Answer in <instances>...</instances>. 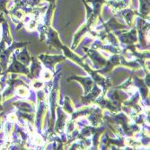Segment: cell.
<instances>
[{
    "mask_svg": "<svg viewBox=\"0 0 150 150\" xmlns=\"http://www.w3.org/2000/svg\"><path fill=\"white\" fill-rule=\"evenodd\" d=\"M54 85L53 88L50 94V113H51V120H50V131H53L54 124H55V114H56V109L58 107L57 105V100H58V94H59V81L60 78V69L58 70V72L54 73Z\"/></svg>",
    "mask_w": 150,
    "mask_h": 150,
    "instance_id": "1",
    "label": "cell"
},
{
    "mask_svg": "<svg viewBox=\"0 0 150 150\" xmlns=\"http://www.w3.org/2000/svg\"><path fill=\"white\" fill-rule=\"evenodd\" d=\"M29 42H13L11 45H9L8 48H6L1 54H0V69L3 71V75H5V71L6 70L8 64H9V59L12 55V53L15 51L16 49H21L24 46H27Z\"/></svg>",
    "mask_w": 150,
    "mask_h": 150,
    "instance_id": "2",
    "label": "cell"
},
{
    "mask_svg": "<svg viewBox=\"0 0 150 150\" xmlns=\"http://www.w3.org/2000/svg\"><path fill=\"white\" fill-rule=\"evenodd\" d=\"M37 100H38V111L36 112L35 118V125L39 132L42 131V122L43 115L47 110V103L45 102V93L43 91H39L37 93Z\"/></svg>",
    "mask_w": 150,
    "mask_h": 150,
    "instance_id": "3",
    "label": "cell"
},
{
    "mask_svg": "<svg viewBox=\"0 0 150 150\" xmlns=\"http://www.w3.org/2000/svg\"><path fill=\"white\" fill-rule=\"evenodd\" d=\"M38 59L42 61V63L46 67L47 69L51 71H55L56 64L66 60V57L64 55H47V54H40Z\"/></svg>",
    "mask_w": 150,
    "mask_h": 150,
    "instance_id": "4",
    "label": "cell"
},
{
    "mask_svg": "<svg viewBox=\"0 0 150 150\" xmlns=\"http://www.w3.org/2000/svg\"><path fill=\"white\" fill-rule=\"evenodd\" d=\"M8 73H17V74H23L27 75L30 78V69L27 67V66H24L21 62H19L16 58L15 53H12V62L7 67L6 70L5 71V75H7Z\"/></svg>",
    "mask_w": 150,
    "mask_h": 150,
    "instance_id": "5",
    "label": "cell"
},
{
    "mask_svg": "<svg viewBox=\"0 0 150 150\" xmlns=\"http://www.w3.org/2000/svg\"><path fill=\"white\" fill-rule=\"evenodd\" d=\"M84 50H86V54L88 55V57L91 59V60L93 63V67L95 69H101L102 67H104V65L107 62V59L98 52V50H96V49H87V48H84Z\"/></svg>",
    "mask_w": 150,
    "mask_h": 150,
    "instance_id": "6",
    "label": "cell"
},
{
    "mask_svg": "<svg viewBox=\"0 0 150 150\" xmlns=\"http://www.w3.org/2000/svg\"><path fill=\"white\" fill-rule=\"evenodd\" d=\"M101 93H102L101 88L98 86V85L94 83L91 91L88 93L84 94L83 96H81V103L84 104L85 106H88V105L93 103L94 101L99 97V95Z\"/></svg>",
    "mask_w": 150,
    "mask_h": 150,
    "instance_id": "7",
    "label": "cell"
},
{
    "mask_svg": "<svg viewBox=\"0 0 150 150\" xmlns=\"http://www.w3.org/2000/svg\"><path fill=\"white\" fill-rule=\"evenodd\" d=\"M45 37H47V44L50 47L61 50V47L63 44L59 38V34L57 31H55L54 29H52L50 26H49L45 32Z\"/></svg>",
    "mask_w": 150,
    "mask_h": 150,
    "instance_id": "8",
    "label": "cell"
},
{
    "mask_svg": "<svg viewBox=\"0 0 150 150\" xmlns=\"http://www.w3.org/2000/svg\"><path fill=\"white\" fill-rule=\"evenodd\" d=\"M67 81H72V80H76L78 81L79 83L82 85L84 88V94L88 93L91 89L93 88V85H94V82L92 79V77H87V76H71L70 77H69L67 79Z\"/></svg>",
    "mask_w": 150,
    "mask_h": 150,
    "instance_id": "9",
    "label": "cell"
},
{
    "mask_svg": "<svg viewBox=\"0 0 150 150\" xmlns=\"http://www.w3.org/2000/svg\"><path fill=\"white\" fill-rule=\"evenodd\" d=\"M119 40L122 43L127 45H132L138 42V32L136 28L131 29L129 32L122 33L119 34Z\"/></svg>",
    "mask_w": 150,
    "mask_h": 150,
    "instance_id": "10",
    "label": "cell"
},
{
    "mask_svg": "<svg viewBox=\"0 0 150 150\" xmlns=\"http://www.w3.org/2000/svg\"><path fill=\"white\" fill-rule=\"evenodd\" d=\"M147 30H149V23H147L145 21V19L139 18V20H138V31L137 32H139V34L140 44L144 48L147 47L146 40V38H145V36L146 35Z\"/></svg>",
    "mask_w": 150,
    "mask_h": 150,
    "instance_id": "11",
    "label": "cell"
},
{
    "mask_svg": "<svg viewBox=\"0 0 150 150\" xmlns=\"http://www.w3.org/2000/svg\"><path fill=\"white\" fill-rule=\"evenodd\" d=\"M56 112L58 114V120H56V123L54 124L53 131L56 133H60L64 130L65 124H66V120L67 118V114L64 112V110H62L61 107H57Z\"/></svg>",
    "mask_w": 150,
    "mask_h": 150,
    "instance_id": "12",
    "label": "cell"
},
{
    "mask_svg": "<svg viewBox=\"0 0 150 150\" xmlns=\"http://www.w3.org/2000/svg\"><path fill=\"white\" fill-rule=\"evenodd\" d=\"M16 55V59L21 62L22 64H23L24 66H27L28 67L30 64H31V61H32V56L30 55L29 53V50L27 49L26 46L23 47V50L19 51V49H16L13 51Z\"/></svg>",
    "mask_w": 150,
    "mask_h": 150,
    "instance_id": "13",
    "label": "cell"
},
{
    "mask_svg": "<svg viewBox=\"0 0 150 150\" xmlns=\"http://www.w3.org/2000/svg\"><path fill=\"white\" fill-rule=\"evenodd\" d=\"M120 62H121V56L118 55V54H114V55L109 59L107 60L106 64L104 65L103 67H102L101 69H97V72L100 74H105V73H108L109 71H111L114 67L118 66V65H120Z\"/></svg>",
    "mask_w": 150,
    "mask_h": 150,
    "instance_id": "14",
    "label": "cell"
},
{
    "mask_svg": "<svg viewBox=\"0 0 150 150\" xmlns=\"http://www.w3.org/2000/svg\"><path fill=\"white\" fill-rule=\"evenodd\" d=\"M87 119L92 126L97 127L103 121V109L93 108V111L87 115Z\"/></svg>",
    "mask_w": 150,
    "mask_h": 150,
    "instance_id": "15",
    "label": "cell"
},
{
    "mask_svg": "<svg viewBox=\"0 0 150 150\" xmlns=\"http://www.w3.org/2000/svg\"><path fill=\"white\" fill-rule=\"evenodd\" d=\"M32 67L30 69V78L31 79H38L42 71V67L40 62L35 58L32 57Z\"/></svg>",
    "mask_w": 150,
    "mask_h": 150,
    "instance_id": "16",
    "label": "cell"
},
{
    "mask_svg": "<svg viewBox=\"0 0 150 150\" xmlns=\"http://www.w3.org/2000/svg\"><path fill=\"white\" fill-rule=\"evenodd\" d=\"M61 50L64 51V56L67 59H71L72 61L76 62L77 65H79L81 67H84L85 66V63L83 62V59L80 58L79 56H77L76 54H75L69 48H67V46L65 45H62L61 47Z\"/></svg>",
    "mask_w": 150,
    "mask_h": 150,
    "instance_id": "17",
    "label": "cell"
},
{
    "mask_svg": "<svg viewBox=\"0 0 150 150\" xmlns=\"http://www.w3.org/2000/svg\"><path fill=\"white\" fill-rule=\"evenodd\" d=\"M13 105L17 108V110L20 112H33L35 113V107L33 104L28 103V102H24V101H17L13 103Z\"/></svg>",
    "mask_w": 150,
    "mask_h": 150,
    "instance_id": "18",
    "label": "cell"
},
{
    "mask_svg": "<svg viewBox=\"0 0 150 150\" xmlns=\"http://www.w3.org/2000/svg\"><path fill=\"white\" fill-rule=\"evenodd\" d=\"M133 76V75H132ZM133 79H134V84L136 86H138L139 89V93H141L142 95V99L143 100H146L147 98V94H148V86L144 83V81L140 78H139L138 76H133Z\"/></svg>",
    "mask_w": 150,
    "mask_h": 150,
    "instance_id": "19",
    "label": "cell"
},
{
    "mask_svg": "<svg viewBox=\"0 0 150 150\" xmlns=\"http://www.w3.org/2000/svg\"><path fill=\"white\" fill-rule=\"evenodd\" d=\"M139 2H140V6H139L140 16L143 19H146V17L149 13V0H139Z\"/></svg>",
    "mask_w": 150,
    "mask_h": 150,
    "instance_id": "20",
    "label": "cell"
},
{
    "mask_svg": "<svg viewBox=\"0 0 150 150\" xmlns=\"http://www.w3.org/2000/svg\"><path fill=\"white\" fill-rule=\"evenodd\" d=\"M63 110L69 114H72L75 112V106L71 101V99L67 96H65L64 102H63Z\"/></svg>",
    "mask_w": 150,
    "mask_h": 150,
    "instance_id": "21",
    "label": "cell"
},
{
    "mask_svg": "<svg viewBox=\"0 0 150 150\" xmlns=\"http://www.w3.org/2000/svg\"><path fill=\"white\" fill-rule=\"evenodd\" d=\"M121 13H122V16H123V17L125 18L128 26L130 27L131 24H132L133 17H134V16H135L137 13H136L135 11H133V10H131V9H126V10H124V11H122Z\"/></svg>",
    "mask_w": 150,
    "mask_h": 150,
    "instance_id": "22",
    "label": "cell"
},
{
    "mask_svg": "<svg viewBox=\"0 0 150 150\" xmlns=\"http://www.w3.org/2000/svg\"><path fill=\"white\" fill-rule=\"evenodd\" d=\"M32 86L34 90H40L42 88H43L44 84L42 81H40L38 79H33V82L32 84Z\"/></svg>",
    "mask_w": 150,
    "mask_h": 150,
    "instance_id": "23",
    "label": "cell"
},
{
    "mask_svg": "<svg viewBox=\"0 0 150 150\" xmlns=\"http://www.w3.org/2000/svg\"><path fill=\"white\" fill-rule=\"evenodd\" d=\"M7 3H8V0H0V13H8L7 8H6Z\"/></svg>",
    "mask_w": 150,
    "mask_h": 150,
    "instance_id": "24",
    "label": "cell"
},
{
    "mask_svg": "<svg viewBox=\"0 0 150 150\" xmlns=\"http://www.w3.org/2000/svg\"><path fill=\"white\" fill-rule=\"evenodd\" d=\"M5 112H0V131L3 130V127H4V123H5Z\"/></svg>",
    "mask_w": 150,
    "mask_h": 150,
    "instance_id": "25",
    "label": "cell"
},
{
    "mask_svg": "<svg viewBox=\"0 0 150 150\" xmlns=\"http://www.w3.org/2000/svg\"><path fill=\"white\" fill-rule=\"evenodd\" d=\"M4 16H5V13H0V24H1V22L4 19Z\"/></svg>",
    "mask_w": 150,
    "mask_h": 150,
    "instance_id": "26",
    "label": "cell"
},
{
    "mask_svg": "<svg viewBox=\"0 0 150 150\" xmlns=\"http://www.w3.org/2000/svg\"><path fill=\"white\" fill-rule=\"evenodd\" d=\"M0 143H1V140H0Z\"/></svg>",
    "mask_w": 150,
    "mask_h": 150,
    "instance_id": "27",
    "label": "cell"
}]
</instances>
